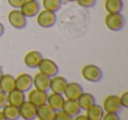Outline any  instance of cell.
Returning <instances> with one entry per match:
<instances>
[{
	"label": "cell",
	"instance_id": "obj_1",
	"mask_svg": "<svg viewBox=\"0 0 128 120\" xmlns=\"http://www.w3.org/2000/svg\"><path fill=\"white\" fill-rule=\"evenodd\" d=\"M81 74L84 80L90 82H98L103 77V72L99 67L94 64H88L82 67Z\"/></svg>",
	"mask_w": 128,
	"mask_h": 120
},
{
	"label": "cell",
	"instance_id": "obj_2",
	"mask_svg": "<svg viewBox=\"0 0 128 120\" xmlns=\"http://www.w3.org/2000/svg\"><path fill=\"white\" fill-rule=\"evenodd\" d=\"M104 24L110 31L118 32L124 26V18L120 12L108 13L104 18Z\"/></svg>",
	"mask_w": 128,
	"mask_h": 120
},
{
	"label": "cell",
	"instance_id": "obj_3",
	"mask_svg": "<svg viewBox=\"0 0 128 120\" xmlns=\"http://www.w3.org/2000/svg\"><path fill=\"white\" fill-rule=\"evenodd\" d=\"M36 16H37V18H36L37 24L40 27H43V28L52 27L56 22V14H55V12H53L48 11V10L46 9H43L41 11L40 10V12Z\"/></svg>",
	"mask_w": 128,
	"mask_h": 120
},
{
	"label": "cell",
	"instance_id": "obj_4",
	"mask_svg": "<svg viewBox=\"0 0 128 120\" xmlns=\"http://www.w3.org/2000/svg\"><path fill=\"white\" fill-rule=\"evenodd\" d=\"M38 69L40 73L48 76L50 78L58 74L59 72V68L57 64L53 60L48 58H43L41 60L40 63L38 66Z\"/></svg>",
	"mask_w": 128,
	"mask_h": 120
},
{
	"label": "cell",
	"instance_id": "obj_5",
	"mask_svg": "<svg viewBox=\"0 0 128 120\" xmlns=\"http://www.w3.org/2000/svg\"><path fill=\"white\" fill-rule=\"evenodd\" d=\"M103 109L105 112L118 113L122 110V105L119 101V96L116 95H109L103 101Z\"/></svg>",
	"mask_w": 128,
	"mask_h": 120
},
{
	"label": "cell",
	"instance_id": "obj_6",
	"mask_svg": "<svg viewBox=\"0 0 128 120\" xmlns=\"http://www.w3.org/2000/svg\"><path fill=\"white\" fill-rule=\"evenodd\" d=\"M8 21L12 27L16 29H23L27 23L26 18L22 14L20 9H13L8 13Z\"/></svg>",
	"mask_w": 128,
	"mask_h": 120
},
{
	"label": "cell",
	"instance_id": "obj_7",
	"mask_svg": "<svg viewBox=\"0 0 128 120\" xmlns=\"http://www.w3.org/2000/svg\"><path fill=\"white\" fill-rule=\"evenodd\" d=\"M18 111L20 118H23L24 120H34L37 114V107L27 100L18 107Z\"/></svg>",
	"mask_w": 128,
	"mask_h": 120
},
{
	"label": "cell",
	"instance_id": "obj_8",
	"mask_svg": "<svg viewBox=\"0 0 128 120\" xmlns=\"http://www.w3.org/2000/svg\"><path fill=\"white\" fill-rule=\"evenodd\" d=\"M40 9V3L37 0H26L20 6V10L26 18H32L36 16Z\"/></svg>",
	"mask_w": 128,
	"mask_h": 120
},
{
	"label": "cell",
	"instance_id": "obj_9",
	"mask_svg": "<svg viewBox=\"0 0 128 120\" xmlns=\"http://www.w3.org/2000/svg\"><path fill=\"white\" fill-rule=\"evenodd\" d=\"M32 87V77L27 73H21L15 78V88L22 92H26Z\"/></svg>",
	"mask_w": 128,
	"mask_h": 120
},
{
	"label": "cell",
	"instance_id": "obj_10",
	"mask_svg": "<svg viewBox=\"0 0 128 120\" xmlns=\"http://www.w3.org/2000/svg\"><path fill=\"white\" fill-rule=\"evenodd\" d=\"M84 92V88L79 83L76 82H68L66 85V88L63 92V95L65 96L66 99L70 100H77L82 93Z\"/></svg>",
	"mask_w": 128,
	"mask_h": 120
},
{
	"label": "cell",
	"instance_id": "obj_11",
	"mask_svg": "<svg viewBox=\"0 0 128 120\" xmlns=\"http://www.w3.org/2000/svg\"><path fill=\"white\" fill-rule=\"evenodd\" d=\"M48 91L34 88L29 91L27 95L28 101L34 104L36 107L40 105H42L44 104H46V99H48Z\"/></svg>",
	"mask_w": 128,
	"mask_h": 120
},
{
	"label": "cell",
	"instance_id": "obj_12",
	"mask_svg": "<svg viewBox=\"0 0 128 120\" xmlns=\"http://www.w3.org/2000/svg\"><path fill=\"white\" fill-rule=\"evenodd\" d=\"M42 59V54L39 51L32 50V51L27 52L25 54L24 62H25L26 66L30 68H37Z\"/></svg>",
	"mask_w": 128,
	"mask_h": 120
},
{
	"label": "cell",
	"instance_id": "obj_13",
	"mask_svg": "<svg viewBox=\"0 0 128 120\" xmlns=\"http://www.w3.org/2000/svg\"><path fill=\"white\" fill-rule=\"evenodd\" d=\"M68 83L66 78L62 76H53L50 78V88L49 90H52V92L58 94H62L66 88V85Z\"/></svg>",
	"mask_w": 128,
	"mask_h": 120
},
{
	"label": "cell",
	"instance_id": "obj_14",
	"mask_svg": "<svg viewBox=\"0 0 128 120\" xmlns=\"http://www.w3.org/2000/svg\"><path fill=\"white\" fill-rule=\"evenodd\" d=\"M32 86L38 90L48 91L50 88V77L40 72L37 73L32 77Z\"/></svg>",
	"mask_w": 128,
	"mask_h": 120
},
{
	"label": "cell",
	"instance_id": "obj_15",
	"mask_svg": "<svg viewBox=\"0 0 128 120\" xmlns=\"http://www.w3.org/2000/svg\"><path fill=\"white\" fill-rule=\"evenodd\" d=\"M64 98L62 94H58L52 92L51 94L48 95V99H46V104L52 108L54 111L60 110L62 109V105L64 104Z\"/></svg>",
	"mask_w": 128,
	"mask_h": 120
},
{
	"label": "cell",
	"instance_id": "obj_16",
	"mask_svg": "<svg viewBox=\"0 0 128 120\" xmlns=\"http://www.w3.org/2000/svg\"><path fill=\"white\" fill-rule=\"evenodd\" d=\"M26 101V95L24 92L14 88L13 90L7 93V104L20 107Z\"/></svg>",
	"mask_w": 128,
	"mask_h": 120
},
{
	"label": "cell",
	"instance_id": "obj_17",
	"mask_svg": "<svg viewBox=\"0 0 128 120\" xmlns=\"http://www.w3.org/2000/svg\"><path fill=\"white\" fill-rule=\"evenodd\" d=\"M54 114L55 111L48 104H44L37 107L36 118L40 120H53Z\"/></svg>",
	"mask_w": 128,
	"mask_h": 120
},
{
	"label": "cell",
	"instance_id": "obj_18",
	"mask_svg": "<svg viewBox=\"0 0 128 120\" xmlns=\"http://www.w3.org/2000/svg\"><path fill=\"white\" fill-rule=\"evenodd\" d=\"M62 110L72 118L78 115L82 110L76 100H70V99H66L64 101Z\"/></svg>",
	"mask_w": 128,
	"mask_h": 120
},
{
	"label": "cell",
	"instance_id": "obj_19",
	"mask_svg": "<svg viewBox=\"0 0 128 120\" xmlns=\"http://www.w3.org/2000/svg\"><path fill=\"white\" fill-rule=\"evenodd\" d=\"M15 88V77L9 74H3L0 78V90L9 93Z\"/></svg>",
	"mask_w": 128,
	"mask_h": 120
},
{
	"label": "cell",
	"instance_id": "obj_20",
	"mask_svg": "<svg viewBox=\"0 0 128 120\" xmlns=\"http://www.w3.org/2000/svg\"><path fill=\"white\" fill-rule=\"evenodd\" d=\"M1 111L6 120H18L20 118V111L17 106L6 104Z\"/></svg>",
	"mask_w": 128,
	"mask_h": 120
},
{
	"label": "cell",
	"instance_id": "obj_21",
	"mask_svg": "<svg viewBox=\"0 0 128 120\" xmlns=\"http://www.w3.org/2000/svg\"><path fill=\"white\" fill-rule=\"evenodd\" d=\"M85 111L86 116L89 118V120H102V118L104 114V110L103 107L96 104L91 105Z\"/></svg>",
	"mask_w": 128,
	"mask_h": 120
},
{
	"label": "cell",
	"instance_id": "obj_22",
	"mask_svg": "<svg viewBox=\"0 0 128 120\" xmlns=\"http://www.w3.org/2000/svg\"><path fill=\"white\" fill-rule=\"evenodd\" d=\"M76 101L80 106L81 110H86L88 108L96 104L94 96L90 93H88V92H82V95L79 96V98Z\"/></svg>",
	"mask_w": 128,
	"mask_h": 120
},
{
	"label": "cell",
	"instance_id": "obj_23",
	"mask_svg": "<svg viewBox=\"0 0 128 120\" xmlns=\"http://www.w3.org/2000/svg\"><path fill=\"white\" fill-rule=\"evenodd\" d=\"M104 6L108 13H118L121 12L124 4L122 0H105Z\"/></svg>",
	"mask_w": 128,
	"mask_h": 120
},
{
	"label": "cell",
	"instance_id": "obj_24",
	"mask_svg": "<svg viewBox=\"0 0 128 120\" xmlns=\"http://www.w3.org/2000/svg\"><path fill=\"white\" fill-rule=\"evenodd\" d=\"M42 6L44 9L56 12L60 8L62 0H42Z\"/></svg>",
	"mask_w": 128,
	"mask_h": 120
},
{
	"label": "cell",
	"instance_id": "obj_25",
	"mask_svg": "<svg viewBox=\"0 0 128 120\" xmlns=\"http://www.w3.org/2000/svg\"><path fill=\"white\" fill-rule=\"evenodd\" d=\"M53 120H72V116H68L67 113H65L62 110H60L55 111Z\"/></svg>",
	"mask_w": 128,
	"mask_h": 120
},
{
	"label": "cell",
	"instance_id": "obj_26",
	"mask_svg": "<svg viewBox=\"0 0 128 120\" xmlns=\"http://www.w3.org/2000/svg\"><path fill=\"white\" fill-rule=\"evenodd\" d=\"M78 6L84 8H91L94 6L96 0H76Z\"/></svg>",
	"mask_w": 128,
	"mask_h": 120
},
{
	"label": "cell",
	"instance_id": "obj_27",
	"mask_svg": "<svg viewBox=\"0 0 128 120\" xmlns=\"http://www.w3.org/2000/svg\"><path fill=\"white\" fill-rule=\"evenodd\" d=\"M119 101L123 108H128V91H124L119 96Z\"/></svg>",
	"mask_w": 128,
	"mask_h": 120
},
{
	"label": "cell",
	"instance_id": "obj_28",
	"mask_svg": "<svg viewBox=\"0 0 128 120\" xmlns=\"http://www.w3.org/2000/svg\"><path fill=\"white\" fill-rule=\"evenodd\" d=\"M102 120H120V118L118 113L105 112L102 118Z\"/></svg>",
	"mask_w": 128,
	"mask_h": 120
},
{
	"label": "cell",
	"instance_id": "obj_29",
	"mask_svg": "<svg viewBox=\"0 0 128 120\" xmlns=\"http://www.w3.org/2000/svg\"><path fill=\"white\" fill-rule=\"evenodd\" d=\"M26 0H7L9 6L13 7L14 9H20V6L24 4Z\"/></svg>",
	"mask_w": 128,
	"mask_h": 120
},
{
	"label": "cell",
	"instance_id": "obj_30",
	"mask_svg": "<svg viewBox=\"0 0 128 120\" xmlns=\"http://www.w3.org/2000/svg\"><path fill=\"white\" fill-rule=\"evenodd\" d=\"M7 104V94L0 90V109H2Z\"/></svg>",
	"mask_w": 128,
	"mask_h": 120
},
{
	"label": "cell",
	"instance_id": "obj_31",
	"mask_svg": "<svg viewBox=\"0 0 128 120\" xmlns=\"http://www.w3.org/2000/svg\"><path fill=\"white\" fill-rule=\"evenodd\" d=\"M72 120H89V118H87L86 115L80 114V113H79L78 115L73 116V118H72Z\"/></svg>",
	"mask_w": 128,
	"mask_h": 120
},
{
	"label": "cell",
	"instance_id": "obj_32",
	"mask_svg": "<svg viewBox=\"0 0 128 120\" xmlns=\"http://www.w3.org/2000/svg\"><path fill=\"white\" fill-rule=\"evenodd\" d=\"M4 25H3L1 22H0V37L4 34Z\"/></svg>",
	"mask_w": 128,
	"mask_h": 120
},
{
	"label": "cell",
	"instance_id": "obj_33",
	"mask_svg": "<svg viewBox=\"0 0 128 120\" xmlns=\"http://www.w3.org/2000/svg\"><path fill=\"white\" fill-rule=\"evenodd\" d=\"M0 120H6V119H4V116H3L2 111H1V110H0Z\"/></svg>",
	"mask_w": 128,
	"mask_h": 120
},
{
	"label": "cell",
	"instance_id": "obj_34",
	"mask_svg": "<svg viewBox=\"0 0 128 120\" xmlns=\"http://www.w3.org/2000/svg\"><path fill=\"white\" fill-rule=\"evenodd\" d=\"M3 74H4V72H3L2 68H0V78H1V76H3Z\"/></svg>",
	"mask_w": 128,
	"mask_h": 120
},
{
	"label": "cell",
	"instance_id": "obj_35",
	"mask_svg": "<svg viewBox=\"0 0 128 120\" xmlns=\"http://www.w3.org/2000/svg\"><path fill=\"white\" fill-rule=\"evenodd\" d=\"M65 1H67V2H74L76 0H65Z\"/></svg>",
	"mask_w": 128,
	"mask_h": 120
},
{
	"label": "cell",
	"instance_id": "obj_36",
	"mask_svg": "<svg viewBox=\"0 0 128 120\" xmlns=\"http://www.w3.org/2000/svg\"><path fill=\"white\" fill-rule=\"evenodd\" d=\"M38 120H40V119H38Z\"/></svg>",
	"mask_w": 128,
	"mask_h": 120
}]
</instances>
